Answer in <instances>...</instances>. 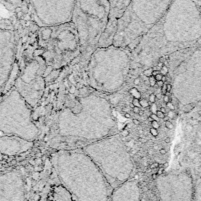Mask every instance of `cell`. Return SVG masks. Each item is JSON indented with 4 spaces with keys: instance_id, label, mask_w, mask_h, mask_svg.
I'll use <instances>...</instances> for the list:
<instances>
[{
    "instance_id": "1",
    "label": "cell",
    "mask_w": 201,
    "mask_h": 201,
    "mask_svg": "<svg viewBox=\"0 0 201 201\" xmlns=\"http://www.w3.org/2000/svg\"><path fill=\"white\" fill-rule=\"evenodd\" d=\"M201 45V0H172L161 20L128 45L138 55L171 48Z\"/></svg>"
},
{
    "instance_id": "2",
    "label": "cell",
    "mask_w": 201,
    "mask_h": 201,
    "mask_svg": "<svg viewBox=\"0 0 201 201\" xmlns=\"http://www.w3.org/2000/svg\"><path fill=\"white\" fill-rule=\"evenodd\" d=\"M58 180L76 201H108L112 189L89 156L81 153L59 155L55 161Z\"/></svg>"
},
{
    "instance_id": "3",
    "label": "cell",
    "mask_w": 201,
    "mask_h": 201,
    "mask_svg": "<svg viewBox=\"0 0 201 201\" xmlns=\"http://www.w3.org/2000/svg\"><path fill=\"white\" fill-rule=\"evenodd\" d=\"M172 0H131L117 25L112 45L126 47L146 34L163 16Z\"/></svg>"
},
{
    "instance_id": "4",
    "label": "cell",
    "mask_w": 201,
    "mask_h": 201,
    "mask_svg": "<svg viewBox=\"0 0 201 201\" xmlns=\"http://www.w3.org/2000/svg\"><path fill=\"white\" fill-rule=\"evenodd\" d=\"M109 15L108 0H76L71 22L77 32L81 52L90 53L98 46Z\"/></svg>"
},
{
    "instance_id": "5",
    "label": "cell",
    "mask_w": 201,
    "mask_h": 201,
    "mask_svg": "<svg viewBox=\"0 0 201 201\" xmlns=\"http://www.w3.org/2000/svg\"><path fill=\"white\" fill-rule=\"evenodd\" d=\"M127 152L118 148L96 149L89 152V157L112 190L133 176L135 168Z\"/></svg>"
},
{
    "instance_id": "6",
    "label": "cell",
    "mask_w": 201,
    "mask_h": 201,
    "mask_svg": "<svg viewBox=\"0 0 201 201\" xmlns=\"http://www.w3.org/2000/svg\"><path fill=\"white\" fill-rule=\"evenodd\" d=\"M28 1L34 22L41 28L71 22L76 0Z\"/></svg>"
},
{
    "instance_id": "7",
    "label": "cell",
    "mask_w": 201,
    "mask_h": 201,
    "mask_svg": "<svg viewBox=\"0 0 201 201\" xmlns=\"http://www.w3.org/2000/svg\"><path fill=\"white\" fill-rule=\"evenodd\" d=\"M156 186L160 201H193L195 184L188 171L161 175L156 179Z\"/></svg>"
},
{
    "instance_id": "8",
    "label": "cell",
    "mask_w": 201,
    "mask_h": 201,
    "mask_svg": "<svg viewBox=\"0 0 201 201\" xmlns=\"http://www.w3.org/2000/svg\"><path fill=\"white\" fill-rule=\"evenodd\" d=\"M109 15L107 27L100 38L99 46H108L112 44L117 31L118 22L124 15L131 0H108Z\"/></svg>"
},
{
    "instance_id": "9",
    "label": "cell",
    "mask_w": 201,
    "mask_h": 201,
    "mask_svg": "<svg viewBox=\"0 0 201 201\" xmlns=\"http://www.w3.org/2000/svg\"><path fill=\"white\" fill-rule=\"evenodd\" d=\"M140 197L138 182L132 178L113 189L108 201H139Z\"/></svg>"
},
{
    "instance_id": "10",
    "label": "cell",
    "mask_w": 201,
    "mask_h": 201,
    "mask_svg": "<svg viewBox=\"0 0 201 201\" xmlns=\"http://www.w3.org/2000/svg\"><path fill=\"white\" fill-rule=\"evenodd\" d=\"M50 201H76L70 191L59 182L54 185L50 192Z\"/></svg>"
},
{
    "instance_id": "11",
    "label": "cell",
    "mask_w": 201,
    "mask_h": 201,
    "mask_svg": "<svg viewBox=\"0 0 201 201\" xmlns=\"http://www.w3.org/2000/svg\"><path fill=\"white\" fill-rule=\"evenodd\" d=\"M193 201H201V178L195 184Z\"/></svg>"
},
{
    "instance_id": "12",
    "label": "cell",
    "mask_w": 201,
    "mask_h": 201,
    "mask_svg": "<svg viewBox=\"0 0 201 201\" xmlns=\"http://www.w3.org/2000/svg\"><path fill=\"white\" fill-rule=\"evenodd\" d=\"M130 94H131V95H132L133 97H134V98L138 99V100H139V99L141 98V93L138 91V90L136 88H132V89H131L130 91Z\"/></svg>"
},
{
    "instance_id": "13",
    "label": "cell",
    "mask_w": 201,
    "mask_h": 201,
    "mask_svg": "<svg viewBox=\"0 0 201 201\" xmlns=\"http://www.w3.org/2000/svg\"><path fill=\"white\" fill-rule=\"evenodd\" d=\"M139 102L141 105V107L143 108H146L150 106L149 102H148V100H146L145 99H142V100H139Z\"/></svg>"
},
{
    "instance_id": "14",
    "label": "cell",
    "mask_w": 201,
    "mask_h": 201,
    "mask_svg": "<svg viewBox=\"0 0 201 201\" xmlns=\"http://www.w3.org/2000/svg\"><path fill=\"white\" fill-rule=\"evenodd\" d=\"M152 71H153V68H150L149 69H147L146 70H145L143 71V74L145 76H146L147 77L149 78L150 76H152Z\"/></svg>"
},
{
    "instance_id": "15",
    "label": "cell",
    "mask_w": 201,
    "mask_h": 201,
    "mask_svg": "<svg viewBox=\"0 0 201 201\" xmlns=\"http://www.w3.org/2000/svg\"><path fill=\"white\" fill-rule=\"evenodd\" d=\"M160 74H162V75H166L168 73V68L166 65H163L160 69Z\"/></svg>"
},
{
    "instance_id": "16",
    "label": "cell",
    "mask_w": 201,
    "mask_h": 201,
    "mask_svg": "<svg viewBox=\"0 0 201 201\" xmlns=\"http://www.w3.org/2000/svg\"><path fill=\"white\" fill-rule=\"evenodd\" d=\"M150 110L152 112V113H154V114H156V112H157V106H156V104H155V103H154V104H152L151 105H150Z\"/></svg>"
},
{
    "instance_id": "17",
    "label": "cell",
    "mask_w": 201,
    "mask_h": 201,
    "mask_svg": "<svg viewBox=\"0 0 201 201\" xmlns=\"http://www.w3.org/2000/svg\"><path fill=\"white\" fill-rule=\"evenodd\" d=\"M149 82H150V86L154 87L156 84V81L155 78V76H151L149 78Z\"/></svg>"
},
{
    "instance_id": "18",
    "label": "cell",
    "mask_w": 201,
    "mask_h": 201,
    "mask_svg": "<svg viewBox=\"0 0 201 201\" xmlns=\"http://www.w3.org/2000/svg\"><path fill=\"white\" fill-rule=\"evenodd\" d=\"M132 104H134V105L135 106H136V107H138V108H142L141 107V104H140L139 102V100H138V99H136V98H134V100H132Z\"/></svg>"
},
{
    "instance_id": "19",
    "label": "cell",
    "mask_w": 201,
    "mask_h": 201,
    "mask_svg": "<svg viewBox=\"0 0 201 201\" xmlns=\"http://www.w3.org/2000/svg\"><path fill=\"white\" fill-rule=\"evenodd\" d=\"M150 133L152 134V135L155 137L157 136L158 135V130L154 128H151L150 129Z\"/></svg>"
},
{
    "instance_id": "20",
    "label": "cell",
    "mask_w": 201,
    "mask_h": 201,
    "mask_svg": "<svg viewBox=\"0 0 201 201\" xmlns=\"http://www.w3.org/2000/svg\"><path fill=\"white\" fill-rule=\"evenodd\" d=\"M155 100H156V95L154 94H151L149 98V102H150L151 104H154L155 102Z\"/></svg>"
},
{
    "instance_id": "21",
    "label": "cell",
    "mask_w": 201,
    "mask_h": 201,
    "mask_svg": "<svg viewBox=\"0 0 201 201\" xmlns=\"http://www.w3.org/2000/svg\"><path fill=\"white\" fill-rule=\"evenodd\" d=\"M165 126L166 128H167L169 130H172V129H173V127H174L173 124L171 122L169 121L165 122Z\"/></svg>"
},
{
    "instance_id": "22",
    "label": "cell",
    "mask_w": 201,
    "mask_h": 201,
    "mask_svg": "<svg viewBox=\"0 0 201 201\" xmlns=\"http://www.w3.org/2000/svg\"><path fill=\"white\" fill-rule=\"evenodd\" d=\"M151 123H152V128H154L158 130V129H159L160 128V125L159 124L158 122V121H153Z\"/></svg>"
},
{
    "instance_id": "23",
    "label": "cell",
    "mask_w": 201,
    "mask_h": 201,
    "mask_svg": "<svg viewBox=\"0 0 201 201\" xmlns=\"http://www.w3.org/2000/svg\"><path fill=\"white\" fill-rule=\"evenodd\" d=\"M167 106L168 108L169 109L170 111H173L175 110V106L173 105V104H172L171 102H169L167 103Z\"/></svg>"
},
{
    "instance_id": "24",
    "label": "cell",
    "mask_w": 201,
    "mask_h": 201,
    "mask_svg": "<svg viewBox=\"0 0 201 201\" xmlns=\"http://www.w3.org/2000/svg\"><path fill=\"white\" fill-rule=\"evenodd\" d=\"M156 115H157V117H158L159 119H163L165 117V113H163V112H161V111H157L156 112Z\"/></svg>"
},
{
    "instance_id": "25",
    "label": "cell",
    "mask_w": 201,
    "mask_h": 201,
    "mask_svg": "<svg viewBox=\"0 0 201 201\" xmlns=\"http://www.w3.org/2000/svg\"><path fill=\"white\" fill-rule=\"evenodd\" d=\"M151 117L152 118L153 120H154V121H158V122L159 121V118L158 117H157V115H156V114L152 113V114L151 115Z\"/></svg>"
},
{
    "instance_id": "26",
    "label": "cell",
    "mask_w": 201,
    "mask_h": 201,
    "mask_svg": "<svg viewBox=\"0 0 201 201\" xmlns=\"http://www.w3.org/2000/svg\"><path fill=\"white\" fill-rule=\"evenodd\" d=\"M161 92H162V95H165V92H167V85L165 84L161 88Z\"/></svg>"
},
{
    "instance_id": "27",
    "label": "cell",
    "mask_w": 201,
    "mask_h": 201,
    "mask_svg": "<svg viewBox=\"0 0 201 201\" xmlns=\"http://www.w3.org/2000/svg\"><path fill=\"white\" fill-rule=\"evenodd\" d=\"M169 117V119L171 118V119H173V117H174L175 116V113L174 112H173V111H169L168 112V115Z\"/></svg>"
},
{
    "instance_id": "28",
    "label": "cell",
    "mask_w": 201,
    "mask_h": 201,
    "mask_svg": "<svg viewBox=\"0 0 201 201\" xmlns=\"http://www.w3.org/2000/svg\"><path fill=\"white\" fill-rule=\"evenodd\" d=\"M162 76H163V75H162L161 74H158L157 75H156V76H155V80H156V81H161V80H162Z\"/></svg>"
},
{
    "instance_id": "29",
    "label": "cell",
    "mask_w": 201,
    "mask_h": 201,
    "mask_svg": "<svg viewBox=\"0 0 201 201\" xmlns=\"http://www.w3.org/2000/svg\"><path fill=\"white\" fill-rule=\"evenodd\" d=\"M129 134H130V132H129V131L126 130H123L122 132V135L124 137H127V136L129 135Z\"/></svg>"
},
{
    "instance_id": "30",
    "label": "cell",
    "mask_w": 201,
    "mask_h": 201,
    "mask_svg": "<svg viewBox=\"0 0 201 201\" xmlns=\"http://www.w3.org/2000/svg\"><path fill=\"white\" fill-rule=\"evenodd\" d=\"M132 109H133L134 113H136V114H137V113H139V111H141V109H140V108L136 107V106H135V107H134V108Z\"/></svg>"
},
{
    "instance_id": "31",
    "label": "cell",
    "mask_w": 201,
    "mask_h": 201,
    "mask_svg": "<svg viewBox=\"0 0 201 201\" xmlns=\"http://www.w3.org/2000/svg\"><path fill=\"white\" fill-rule=\"evenodd\" d=\"M163 84H164V83H163V82H162V81H156V85H157L158 87H159V88H162V86L163 85Z\"/></svg>"
},
{
    "instance_id": "32",
    "label": "cell",
    "mask_w": 201,
    "mask_h": 201,
    "mask_svg": "<svg viewBox=\"0 0 201 201\" xmlns=\"http://www.w3.org/2000/svg\"><path fill=\"white\" fill-rule=\"evenodd\" d=\"M134 84L136 85H138L140 84V80L139 78H135L134 81Z\"/></svg>"
},
{
    "instance_id": "33",
    "label": "cell",
    "mask_w": 201,
    "mask_h": 201,
    "mask_svg": "<svg viewBox=\"0 0 201 201\" xmlns=\"http://www.w3.org/2000/svg\"><path fill=\"white\" fill-rule=\"evenodd\" d=\"M160 74V71H158V70H153L152 71V76H155L156 75H157L158 74Z\"/></svg>"
},
{
    "instance_id": "34",
    "label": "cell",
    "mask_w": 201,
    "mask_h": 201,
    "mask_svg": "<svg viewBox=\"0 0 201 201\" xmlns=\"http://www.w3.org/2000/svg\"><path fill=\"white\" fill-rule=\"evenodd\" d=\"M163 101H164L166 104L168 102H169V97L165 95V96H163Z\"/></svg>"
},
{
    "instance_id": "35",
    "label": "cell",
    "mask_w": 201,
    "mask_h": 201,
    "mask_svg": "<svg viewBox=\"0 0 201 201\" xmlns=\"http://www.w3.org/2000/svg\"><path fill=\"white\" fill-rule=\"evenodd\" d=\"M132 122H133L134 124H135V125H140V122L139 121L138 119H134L133 120H132Z\"/></svg>"
},
{
    "instance_id": "36",
    "label": "cell",
    "mask_w": 201,
    "mask_h": 201,
    "mask_svg": "<svg viewBox=\"0 0 201 201\" xmlns=\"http://www.w3.org/2000/svg\"><path fill=\"white\" fill-rule=\"evenodd\" d=\"M172 89V85L170 84L167 85V92H170Z\"/></svg>"
},
{
    "instance_id": "37",
    "label": "cell",
    "mask_w": 201,
    "mask_h": 201,
    "mask_svg": "<svg viewBox=\"0 0 201 201\" xmlns=\"http://www.w3.org/2000/svg\"><path fill=\"white\" fill-rule=\"evenodd\" d=\"M165 61H166L164 57H160L159 59V61L160 63H163V64H164V63H165Z\"/></svg>"
},
{
    "instance_id": "38",
    "label": "cell",
    "mask_w": 201,
    "mask_h": 201,
    "mask_svg": "<svg viewBox=\"0 0 201 201\" xmlns=\"http://www.w3.org/2000/svg\"><path fill=\"white\" fill-rule=\"evenodd\" d=\"M161 81H162V82H163V83H165V82L167 81V76H166V75H163V76H162V80H161Z\"/></svg>"
},
{
    "instance_id": "39",
    "label": "cell",
    "mask_w": 201,
    "mask_h": 201,
    "mask_svg": "<svg viewBox=\"0 0 201 201\" xmlns=\"http://www.w3.org/2000/svg\"><path fill=\"white\" fill-rule=\"evenodd\" d=\"M162 94H157L156 95V98L158 99V100H160V99L162 98Z\"/></svg>"
},
{
    "instance_id": "40",
    "label": "cell",
    "mask_w": 201,
    "mask_h": 201,
    "mask_svg": "<svg viewBox=\"0 0 201 201\" xmlns=\"http://www.w3.org/2000/svg\"><path fill=\"white\" fill-rule=\"evenodd\" d=\"M144 83H145V84L146 85H150V82H149V79H148V80H145V82H144Z\"/></svg>"
},
{
    "instance_id": "41",
    "label": "cell",
    "mask_w": 201,
    "mask_h": 201,
    "mask_svg": "<svg viewBox=\"0 0 201 201\" xmlns=\"http://www.w3.org/2000/svg\"><path fill=\"white\" fill-rule=\"evenodd\" d=\"M164 65H165V64H163V63H160V62H159V63H158V64L157 66L159 67L160 68H161Z\"/></svg>"
},
{
    "instance_id": "42",
    "label": "cell",
    "mask_w": 201,
    "mask_h": 201,
    "mask_svg": "<svg viewBox=\"0 0 201 201\" xmlns=\"http://www.w3.org/2000/svg\"><path fill=\"white\" fill-rule=\"evenodd\" d=\"M160 111H161L162 112H163V113H165L166 109L164 107H161V109H160Z\"/></svg>"
},
{
    "instance_id": "43",
    "label": "cell",
    "mask_w": 201,
    "mask_h": 201,
    "mask_svg": "<svg viewBox=\"0 0 201 201\" xmlns=\"http://www.w3.org/2000/svg\"><path fill=\"white\" fill-rule=\"evenodd\" d=\"M165 95L169 96V97H171V95H172V94H171V92H166L165 94Z\"/></svg>"
},
{
    "instance_id": "44",
    "label": "cell",
    "mask_w": 201,
    "mask_h": 201,
    "mask_svg": "<svg viewBox=\"0 0 201 201\" xmlns=\"http://www.w3.org/2000/svg\"><path fill=\"white\" fill-rule=\"evenodd\" d=\"M170 141H171V139H170V138H169V137H167V138L165 139V142L166 143H169Z\"/></svg>"
},
{
    "instance_id": "45",
    "label": "cell",
    "mask_w": 201,
    "mask_h": 201,
    "mask_svg": "<svg viewBox=\"0 0 201 201\" xmlns=\"http://www.w3.org/2000/svg\"><path fill=\"white\" fill-rule=\"evenodd\" d=\"M169 118L168 116L165 115V117L164 118H163V120L165 122H167V121H169Z\"/></svg>"
},
{
    "instance_id": "46",
    "label": "cell",
    "mask_w": 201,
    "mask_h": 201,
    "mask_svg": "<svg viewBox=\"0 0 201 201\" xmlns=\"http://www.w3.org/2000/svg\"><path fill=\"white\" fill-rule=\"evenodd\" d=\"M125 117L126 118H131V115H130L129 113H125Z\"/></svg>"
},
{
    "instance_id": "47",
    "label": "cell",
    "mask_w": 201,
    "mask_h": 201,
    "mask_svg": "<svg viewBox=\"0 0 201 201\" xmlns=\"http://www.w3.org/2000/svg\"><path fill=\"white\" fill-rule=\"evenodd\" d=\"M164 58H165V59L166 61H168V60H169L170 57H169V55H165Z\"/></svg>"
},
{
    "instance_id": "48",
    "label": "cell",
    "mask_w": 201,
    "mask_h": 201,
    "mask_svg": "<svg viewBox=\"0 0 201 201\" xmlns=\"http://www.w3.org/2000/svg\"><path fill=\"white\" fill-rule=\"evenodd\" d=\"M160 152L162 154H165L166 153V151L164 149H161V150H160Z\"/></svg>"
},
{
    "instance_id": "49",
    "label": "cell",
    "mask_w": 201,
    "mask_h": 201,
    "mask_svg": "<svg viewBox=\"0 0 201 201\" xmlns=\"http://www.w3.org/2000/svg\"><path fill=\"white\" fill-rule=\"evenodd\" d=\"M148 121L149 122H152L154 120H153V119L151 118V116H150V117H149L148 118Z\"/></svg>"
},
{
    "instance_id": "50",
    "label": "cell",
    "mask_w": 201,
    "mask_h": 201,
    "mask_svg": "<svg viewBox=\"0 0 201 201\" xmlns=\"http://www.w3.org/2000/svg\"><path fill=\"white\" fill-rule=\"evenodd\" d=\"M138 114L140 116L143 115V111H142V110H141V111H139V112Z\"/></svg>"
},
{
    "instance_id": "51",
    "label": "cell",
    "mask_w": 201,
    "mask_h": 201,
    "mask_svg": "<svg viewBox=\"0 0 201 201\" xmlns=\"http://www.w3.org/2000/svg\"><path fill=\"white\" fill-rule=\"evenodd\" d=\"M130 105V108H132V109H133V108H134V107H135V106H134V104H132V102H131V103H130V105Z\"/></svg>"
},
{
    "instance_id": "52",
    "label": "cell",
    "mask_w": 201,
    "mask_h": 201,
    "mask_svg": "<svg viewBox=\"0 0 201 201\" xmlns=\"http://www.w3.org/2000/svg\"><path fill=\"white\" fill-rule=\"evenodd\" d=\"M131 140V138H125V141H126V142H130Z\"/></svg>"
},
{
    "instance_id": "53",
    "label": "cell",
    "mask_w": 201,
    "mask_h": 201,
    "mask_svg": "<svg viewBox=\"0 0 201 201\" xmlns=\"http://www.w3.org/2000/svg\"><path fill=\"white\" fill-rule=\"evenodd\" d=\"M143 131H142V130H139V134H140V135H141V134H143Z\"/></svg>"
},
{
    "instance_id": "54",
    "label": "cell",
    "mask_w": 201,
    "mask_h": 201,
    "mask_svg": "<svg viewBox=\"0 0 201 201\" xmlns=\"http://www.w3.org/2000/svg\"><path fill=\"white\" fill-rule=\"evenodd\" d=\"M12 163H13V164H15V163H16V161H15V160H14V161H12Z\"/></svg>"
},
{
    "instance_id": "55",
    "label": "cell",
    "mask_w": 201,
    "mask_h": 201,
    "mask_svg": "<svg viewBox=\"0 0 201 201\" xmlns=\"http://www.w3.org/2000/svg\"><path fill=\"white\" fill-rule=\"evenodd\" d=\"M198 114L199 115H201V110H200V111H198Z\"/></svg>"
}]
</instances>
